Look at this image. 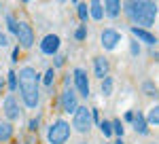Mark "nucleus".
<instances>
[{"instance_id":"5","label":"nucleus","mask_w":159,"mask_h":144,"mask_svg":"<svg viewBox=\"0 0 159 144\" xmlns=\"http://www.w3.org/2000/svg\"><path fill=\"white\" fill-rule=\"evenodd\" d=\"M17 40H19V47L24 49H30L32 45H34V32H32V28H30V24H25V21H19L17 24Z\"/></svg>"},{"instance_id":"6","label":"nucleus","mask_w":159,"mask_h":144,"mask_svg":"<svg viewBox=\"0 0 159 144\" xmlns=\"http://www.w3.org/2000/svg\"><path fill=\"white\" fill-rule=\"evenodd\" d=\"M61 108H64L66 112H74V110L79 108L76 93H74V89L70 87V76L66 79V89H64V93H61Z\"/></svg>"},{"instance_id":"14","label":"nucleus","mask_w":159,"mask_h":144,"mask_svg":"<svg viewBox=\"0 0 159 144\" xmlns=\"http://www.w3.org/2000/svg\"><path fill=\"white\" fill-rule=\"evenodd\" d=\"M87 13H91V19L93 21H100L102 17H104V9H102V2H91L89 4V9H87Z\"/></svg>"},{"instance_id":"15","label":"nucleus","mask_w":159,"mask_h":144,"mask_svg":"<svg viewBox=\"0 0 159 144\" xmlns=\"http://www.w3.org/2000/svg\"><path fill=\"white\" fill-rule=\"evenodd\" d=\"M132 32H134L140 40H144L147 45H155V43H157V38L151 34V32H147V30H140V28H136V25H134V28H132Z\"/></svg>"},{"instance_id":"22","label":"nucleus","mask_w":159,"mask_h":144,"mask_svg":"<svg viewBox=\"0 0 159 144\" xmlns=\"http://www.w3.org/2000/svg\"><path fill=\"white\" fill-rule=\"evenodd\" d=\"M74 38H76V40H85V38H87V28H85V25H79V28H76Z\"/></svg>"},{"instance_id":"25","label":"nucleus","mask_w":159,"mask_h":144,"mask_svg":"<svg viewBox=\"0 0 159 144\" xmlns=\"http://www.w3.org/2000/svg\"><path fill=\"white\" fill-rule=\"evenodd\" d=\"M7 25H9V32H13V34L17 32V19H15L13 15H9V17H7Z\"/></svg>"},{"instance_id":"23","label":"nucleus","mask_w":159,"mask_h":144,"mask_svg":"<svg viewBox=\"0 0 159 144\" xmlns=\"http://www.w3.org/2000/svg\"><path fill=\"white\" fill-rule=\"evenodd\" d=\"M110 125H112V133H117L119 140H121L123 138V125L119 123V121H110Z\"/></svg>"},{"instance_id":"24","label":"nucleus","mask_w":159,"mask_h":144,"mask_svg":"<svg viewBox=\"0 0 159 144\" xmlns=\"http://www.w3.org/2000/svg\"><path fill=\"white\" fill-rule=\"evenodd\" d=\"M53 74H55V68H49V70L45 72V76H43V83L47 85V87L53 83Z\"/></svg>"},{"instance_id":"10","label":"nucleus","mask_w":159,"mask_h":144,"mask_svg":"<svg viewBox=\"0 0 159 144\" xmlns=\"http://www.w3.org/2000/svg\"><path fill=\"white\" fill-rule=\"evenodd\" d=\"M4 115H7L9 121H15L19 117V104H17V100H15L13 93L4 97Z\"/></svg>"},{"instance_id":"2","label":"nucleus","mask_w":159,"mask_h":144,"mask_svg":"<svg viewBox=\"0 0 159 144\" xmlns=\"http://www.w3.org/2000/svg\"><path fill=\"white\" fill-rule=\"evenodd\" d=\"M125 11H127V15L134 19L138 25H144V28H148V25L155 24V15H157V4L155 2H127L125 4ZM136 25V28H138Z\"/></svg>"},{"instance_id":"26","label":"nucleus","mask_w":159,"mask_h":144,"mask_svg":"<svg viewBox=\"0 0 159 144\" xmlns=\"http://www.w3.org/2000/svg\"><path fill=\"white\" fill-rule=\"evenodd\" d=\"M142 89H144V93H148V96H155L157 91H155V85L151 83V81H147V83L142 85Z\"/></svg>"},{"instance_id":"29","label":"nucleus","mask_w":159,"mask_h":144,"mask_svg":"<svg viewBox=\"0 0 159 144\" xmlns=\"http://www.w3.org/2000/svg\"><path fill=\"white\" fill-rule=\"evenodd\" d=\"M132 53H134V55H138V53H140V49H138V43H132Z\"/></svg>"},{"instance_id":"30","label":"nucleus","mask_w":159,"mask_h":144,"mask_svg":"<svg viewBox=\"0 0 159 144\" xmlns=\"http://www.w3.org/2000/svg\"><path fill=\"white\" fill-rule=\"evenodd\" d=\"M61 64H64V57H61V55H57V57H55V68H60Z\"/></svg>"},{"instance_id":"16","label":"nucleus","mask_w":159,"mask_h":144,"mask_svg":"<svg viewBox=\"0 0 159 144\" xmlns=\"http://www.w3.org/2000/svg\"><path fill=\"white\" fill-rule=\"evenodd\" d=\"M11 136H13V125L9 121H0V142L9 140Z\"/></svg>"},{"instance_id":"21","label":"nucleus","mask_w":159,"mask_h":144,"mask_svg":"<svg viewBox=\"0 0 159 144\" xmlns=\"http://www.w3.org/2000/svg\"><path fill=\"white\" fill-rule=\"evenodd\" d=\"M100 129H102V133H104L106 138L112 136V125H110V121H102V123H100Z\"/></svg>"},{"instance_id":"11","label":"nucleus","mask_w":159,"mask_h":144,"mask_svg":"<svg viewBox=\"0 0 159 144\" xmlns=\"http://www.w3.org/2000/svg\"><path fill=\"white\" fill-rule=\"evenodd\" d=\"M108 70H110V64L104 55L93 57V74H96L98 79H106V76H108Z\"/></svg>"},{"instance_id":"19","label":"nucleus","mask_w":159,"mask_h":144,"mask_svg":"<svg viewBox=\"0 0 159 144\" xmlns=\"http://www.w3.org/2000/svg\"><path fill=\"white\" fill-rule=\"evenodd\" d=\"M7 85H9V89H11V91H15V89H17V74H15V72H9V76H7Z\"/></svg>"},{"instance_id":"12","label":"nucleus","mask_w":159,"mask_h":144,"mask_svg":"<svg viewBox=\"0 0 159 144\" xmlns=\"http://www.w3.org/2000/svg\"><path fill=\"white\" fill-rule=\"evenodd\" d=\"M134 129L138 133H147L148 132V123H147V119L142 117V112H134Z\"/></svg>"},{"instance_id":"4","label":"nucleus","mask_w":159,"mask_h":144,"mask_svg":"<svg viewBox=\"0 0 159 144\" xmlns=\"http://www.w3.org/2000/svg\"><path fill=\"white\" fill-rule=\"evenodd\" d=\"M72 127L76 129V132H81V133L89 132V127H91V112H89L87 106H79L76 110H74Z\"/></svg>"},{"instance_id":"34","label":"nucleus","mask_w":159,"mask_h":144,"mask_svg":"<svg viewBox=\"0 0 159 144\" xmlns=\"http://www.w3.org/2000/svg\"><path fill=\"white\" fill-rule=\"evenodd\" d=\"M115 144H123V140H117V142H115Z\"/></svg>"},{"instance_id":"17","label":"nucleus","mask_w":159,"mask_h":144,"mask_svg":"<svg viewBox=\"0 0 159 144\" xmlns=\"http://www.w3.org/2000/svg\"><path fill=\"white\" fill-rule=\"evenodd\" d=\"M102 93H104V96H110V93H112V79H110V76L102 79Z\"/></svg>"},{"instance_id":"27","label":"nucleus","mask_w":159,"mask_h":144,"mask_svg":"<svg viewBox=\"0 0 159 144\" xmlns=\"http://www.w3.org/2000/svg\"><path fill=\"white\" fill-rule=\"evenodd\" d=\"M38 125H40V117H34V119L30 121V129H32V132H34V129H36Z\"/></svg>"},{"instance_id":"1","label":"nucleus","mask_w":159,"mask_h":144,"mask_svg":"<svg viewBox=\"0 0 159 144\" xmlns=\"http://www.w3.org/2000/svg\"><path fill=\"white\" fill-rule=\"evenodd\" d=\"M38 83H40V76L34 68H30V66L21 68L19 79H17V87L21 89V97H24V104L28 108L38 106Z\"/></svg>"},{"instance_id":"8","label":"nucleus","mask_w":159,"mask_h":144,"mask_svg":"<svg viewBox=\"0 0 159 144\" xmlns=\"http://www.w3.org/2000/svg\"><path fill=\"white\" fill-rule=\"evenodd\" d=\"M57 49H60V36L57 34H47L40 40V51L45 55H57Z\"/></svg>"},{"instance_id":"13","label":"nucleus","mask_w":159,"mask_h":144,"mask_svg":"<svg viewBox=\"0 0 159 144\" xmlns=\"http://www.w3.org/2000/svg\"><path fill=\"white\" fill-rule=\"evenodd\" d=\"M102 9H104V13H106L108 17H117V15L121 13V2H117V0H108L106 4H102Z\"/></svg>"},{"instance_id":"31","label":"nucleus","mask_w":159,"mask_h":144,"mask_svg":"<svg viewBox=\"0 0 159 144\" xmlns=\"http://www.w3.org/2000/svg\"><path fill=\"white\" fill-rule=\"evenodd\" d=\"M125 121H134V112H125Z\"/></svg>"},{"instance_id":"32","label":"nucleus","mask_w":159,"mask_h":144,"mask_svg":"<svg viewBox=\"0 0 159 144\" xmlns=\"http://www.w3.org/2000/svg\"><path fill=\"white\" fill-rule=\"evenodd\" d=\"M17 53H19V47H17V49H15V51H13V61H17V57H19Z\"/></svg>"},{"instance_id":"7","label":"nucleus","mask_w":159,"mask_h":144,"mask_svg":"<svg viewBox=\"0 0 159 144\" xmlns=\"http://www.w3.org/2000/svg\"><path fill=\"white\" fill-rule=\"evenodd\" d=\"M102 47L106 49V51H112V49L119 45V40H121V34L115 30V28H106V30H102Z\"/></svg>"},{"instance_id":"3","label":"nucleus","mask_w":159,"mask_h":144,"mask_svg":"<svg viewBox=\"0 0 159 144\" xmlns=\"http://www.w3.org/2000/svg\"><path fill=\"white\" fill-rule=\"evenodd\" d=\"M68 138H70V125H68L66 121L57 119L49 127V133H47L49 144H66V140H68Z\"/></svg>"},{"instance_id":"18","label":"nucleus","mask_w":159,"mask_h":144,"mask_svg":"<svg viewBox=\"0 0 159 144\" xmlns=\"http://www.w3.org/2000/svg\"><path fill=\"white\" fill-rule=\"evenodd\" d=\"M147 123H151V125H157V123H159V110H157V106L151 108V112H148V117H147Z\"/></svg>"},{"instance_id":"28","label":"nucleus","mask_w":159,"mask_h":144,"mask_svg":"<svg viewBox=\"0 0 159 144\" xmlns=\"http://www.w3.org/2000/svg\"><path fill=\"white\" fill-rule=\"evenodd\" d=\"M7 45H9V38H7V36L0 32V47H7Z\"/></svg>"},{"instance_id":"20","label":"nucleus","mask_w":159,"mask_h":144,"mask_svg":"<svg viewBox=\"0 0 159 144\" xmlns=\"http://www.w3.org/2000/svg\"><path fill=\"white\" fill-rule=\"evenodd\" d=\"M76 11H79V17H81V21H87V17H89V13H87V4L79 2V4H76Z\"/></svg>"},{"instance_id":"9","label":"nucleus","mask_w":159,"mask_h":144,"mask_svg":"<svg viewBox=\"0 0 159 144\" xmlns=\"http://www.w3.org/2000/svg\"><path fill=\"white\" fill-rule=\"evenodd\" d=\"M74 85L79 89V93L83 97H89V81H87V74L83 68H76L74 70Z\"/></svg>"},{"instance_id":"33","label":"nucleus","mask_w":159,"mask_h":144,"mask_svg":"<svg viewBox=\"0 0 159 144\" xmlns=\"http://www.w3.org/2000/svg\"><path fill=\"white\" fill-rule=\"evenodd\" d=\"M2 85H4V79H0V91H2Z\"/></svg>"}]
</instances>
